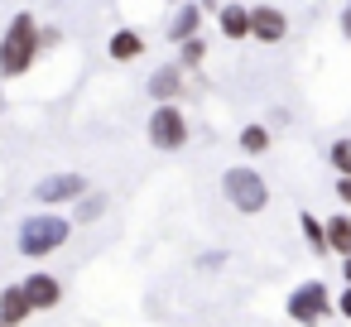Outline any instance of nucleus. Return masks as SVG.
Masks as SVG:
<instances>
[{
    "label": "nucleus",
    "mask_w": 351,
    "mask_h": 327,
    "mask_svg": "<svg viewBox=\"0 0 351 327\" xmlns=\"http://www.w3.org/2000/svg\"><path fill=\"white\" fill-rule=\"evenodd\" d=\"M39 20L29 10H20L5 29V39H0V77H20L34 68V53H39Z\"/></svg>",
    "instance_id": "obj_1"
},
{
    "label": "nucleus",
    "mask_w": 351,
    "mask_h": 327,
    "mask_svg": "<svg viewBox=\"0 0 351 327\" xmlns=\"http://www.w3.org/2000/svg\"><path fill=\"white\" fill-rule=\"evenodd\" d=\"M68 217H53V212H39V217H29L25 226H20V255H29V260H39V255H53L63 241H68Z\"/></svg>",
    "instance_id": "obj_2"
},
{
    "label": "nucleus",
    "mask_w": 351,
    "mask_h": 327,
    "mask_svg": "<svg viewBox=\"0 0 351 327\" xmlns=\"http://www.w3.org/2000/svg\"><path fill=\"white\" fill-rule=\"evenodd\" d=\"M221 193H226V202L236 212H265V202H269V188H265V178L255 169H226Z\"/></svg>",
    "instance_id": "obj_3"
},
{
    "label": "nucleus",
    "mask_w": 351,
    "mask_h": 327,
    "mask_svg": "<svg viewBox=\"0 0 351 327\" xmlns=\"http://www.w3.org/2000/svg\"><path fill=\"white\" fill-rule=\"evenodd\" d=\"M332 313V298H327V284H317V279H308V284H298L293 293H289V317L293 322H322Z\"/></svg>",
    "instance_id": "obj_4"
},
{
    "label": "nucleus",
    "mask_w": 351,
    "mask_h": 327,
    "mask_svg": "<svg viewBox=\"0 0 351 327\" xmlns=\"http://www.w3.org/2000/svg\"><path fill=\"white\" fill-rule=\"evenodd\" d=\"M149 145L154 149H183L188 145V121L178 106H159L149 116Z\"/></svg>",
    "instance_id": "obj_5"
},
{
    "label": "nucleus",
    "mask_w": 351,
    "mask_h": 327,
    "mask_svg": "<svg viewBox=\"0 0 351 327\" xmlns=\"http://www.w3.org/2000/svg\"><path fill=\"white\" fill-rule=\"evenodd\" d=\"M34 197H39L44 207L77 202V197H87V178H82V173H53V178H39V183H34Z\"/></svg>",
    "instance_id": "obj_6"
},
{
    "label": "nucleus",
    "mask_w": 351,
    "mask_h": 327,
    "mask_svg": "<svg viewBox=\"0 0 351 327\" xmlns=\"http://www.w3.org/2000/svg\"><path fill=\"white\" fill-rule=\"evenodd\" d=\"M250 34H255V39H265V44H279V39L289 34L284 10H274V5H255V10H250Z\"/></svg>",
    "instance_id": "obj_7"
},
{
    "label": "nucleus",
    "mask_w": 351,
    "mask_h": 327,
    "mask_svg": "<svg viewBox=\"0 0 351 327\" xmlns=\"http://www.w3.org/2000/svg\"><path fill=\"white\" fill-rule=\"evenodd\" d=\"M20 289H25V298H29L34 313H39V308H58V298H63V284H58L53 274H29Z\"/></svg>",
    "instance_id": "obj_8"
},
{
    "label": "nucleus",
    "mask_w": 351,
    "mask_h": 327,
    "mask_svg": "<svg viewBox=\"0 0 351 327\" xmlns=\"http://www.w3.org/2000/svg\"><path fill=\"white\" fill-rule=\"evenodd\" d=\"M178 92H183V68H178V63H169V68H159V73L149 77V97H154L159 106H173Z\"/></svg>",
    "instance_id": "obj_9"
},
{
    "label": "nucleus",
    "mask_w": 351,
    "mask_h": 327,
    "mask_svg": "<svg viewBox=\"0 0 351 327\" xmlns=\"http://www.w3.org/2000/svg\"><path fill=\"white\" fill-rule=\"evenodd\" d=\"M29 313H34V308H29V298H25L20 284H5V289H0V322H5V327H20Z\"/></svg>",
    "instance_id": "obj_10"
},
{
    "label": "nucleus",
    "mask_w": 351,
    "mask_h": 327,
    "mask_svg": "<svg viewBox=\"0 0 351 327\" xmlns=\"http://www.w3.org/2000/svg\"><path fill=\"white\" fill-rule=\"evenodd\" d=\"M197 25H202V10L197 5H183L173 15V25H169V39L173 44H188V39H197Z\"/></svg>",
    "instance_id": "obj_11"
},
{
    "label": "nucleus",
    "mask_w": 351,
    "mask_h": 327,
    "mask_svg": "<svg viewBox=\"0 0 351 327\" xmlns=\"http://www.w3.org/2000/svg\"><path fill=\"white\" fill-rule=\"evenodd\" d=\"M140 53H145V39H140L135 29H116V34H111V58H116V63H135Z\"/></svg>",
    "instance_id": "obj_12"
},
{
    "label": "nucleus",
    "mask_w": 351,
    "mask_h": 327,
    "mask_svg": "<svg viewBox=\"0 0 351 327\" xmlns=\"http://www.w3.org/2000/svg\"><path fill=\"white\" fill-rule=\"evenodd\" d=\"M217 25H221L226 39H245V34H250V10H245V5H226V10L217 15Z\"/></svg>",
    "instance_id": "obj_13"
},
{
    "label": "nucleus",
    "mask_w": 351,
    "mask_h": 327,
    "mask_svg": "<svg viewBox=\"0 0 351 327\" xmlns=\"http://www.w3.org/2000/svg\"><path fill=\"white\" fill-rule=\"evenodd\" d=\"M322 231H327V250H337V255H351V217H332Z\"/></svg>",
    "instance_id": "obj_14"
},
{
    "label": "nucleus",
    "mask_w": 351,
    "mask_h": 327,
    "mask_svg": "<svg viewBox=\"0 0 351 327\" xmlns=\"http://www.w3.org/2000/svg\"><path fill=\"white\" fill-rule=\"evenodd\" d=\"M241 149H245V154H265V149H269V130H265V125H245V130H241Z\"/></svg>",
    "instance_id": "obj_15"
},
{
    "label": "nucleus",
    "mask_w": 351,
    "mask_h": 327,
    "mask_svg": "<svg viewBox=\"0 0 351 327\" xmlns=\"http://www.w3.org/2000/svg\"><path fill=\"white\" fill-rule=\"evenodd\" d=\"M298 226H303V236H308V245H313V250L322 255V250H327V231H322V221H317L313 212H303V217H298Z\"/></svg>",
    "instance_id": "obj_16"
},
{
    "label": "nucleus",
    "mask_w": 351,
    "mask_h": 327,
    "mask_svg": "<svg viewBox=\"0 0 351 327\" xmlns=\"http://www.w3.org/2000/svg\"><path fill=\"white\" fill-rule=\"evenodd\" d=\"M327 159H332V169H337L341 178H351V140H337V145L327 149Z\"/></svg>",
    "instance_id": "obj_17"
},
{
    "label": "nucleus",
    "mask_w": 351,
    "mask_h": 327,
    "mask_svg": "<svg viewBox=\"0 0 351 327\" xmlns=\"http://www.w3.org/2000/svg\"><path fill=\"white\" fill-rule=\"evenodd\" d=\"M183 49V58H178V68H197L202 58H207V44L202 39H188V44H178Z\"/></svg>",
    "instance_id": "obj_18"
},
{
    "label": "nucleus",
    "mask_w": 351,
    "mask_h": 327,
    "mask_svg": "<svg viewBox=\"0 0 351 327\" xmlns=\"http://www.w3.org/2000/svg\"><path fill=\"white\" fill-rule=\"evenodd\" d=\"M101 207H106V202H101L97 193H92V197H82V202H77V221H97V217H101Z\"/></svg>",
    "instance_id": "obj_19"
},
{
    "label": "nucleus",
    "mask_w": 351,
    "mask_h": 327,
    "mask_svg": "<svg viewBox=\"0 0 351 327\" xmlns=\"http://www.w3.org/2000/svg\"><path fill=\"white\" fill-rule=\"evenodd\" d=\"M337 313H341V317H351V289H341V298H337Z\"/></svg>",
    "instance_id": "obj_20"
},
{
    "label": "nucleus",
    "mask_w": 351,
    "mask_h": 327,
    "mask_svg": "<svg viewBox=\"0 0 351 327\" xmlns=\"http://www.w3.org/2000/svg\"><path fill=\"white\" fill-rule=\"evenodd\" d=\"M337 197H341V202L351 207V178H337Z\"/></svg>",
    "instance_id": "obj_21"
},
{
    "label": "nucleus",
    "mask_w": 351,
    "mask_h": 327,
    "mask_svg": "<svg viewBox=\"0 0 351 327\" xmlns=\"http://www.w3.org/2000/svg\"><path fill=\"white\" fill-rule=\"evenodd\" d=\"M341 279H346V289H351V255L341 260Z\"/></svg>",
    "instance_id": "obj_22"
},
{
    "label": "nucleus",
    "mask_w": 351,
    "mask_h": 327,
    "mask_svg": "<svg viewBox=\"0 0 351 327\" xmlns=\"http://www.w3.org/2000/svg\"><path fill=\"white\" fill-rule=\"evenodd\" d=\"M341 34H346V39H351V10H346V15H341Z\"/></svg>",
    "instance_id": "obj_23"
},
{
    "label": "nucleus",
    "mask_w": 351,
    "mask_h": 327,
    "mask_svg": "<svg viewBox=\"0 0 351 327\" xmlns=\"http://www.w3.org/2000/svg\"><path fill=\"white\" fill-rule=\"evenodd\" d=\"M346 10H351V0H346Z\"/></svg>",
    "instance_id": "obj_24"
}]
</instances>
